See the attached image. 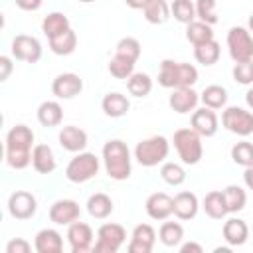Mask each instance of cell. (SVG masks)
<instances>
[{"mask_svg":"<svg viewBox=\"0 0 253 253\" xmlns=\"http://www.w3.org/2000/svg\"><path fill=\"white\" fill-rule=\"evenodd\" d=\"M87 211L95 219H105V217H109L113 213V200L107 194L97 192V194L89 196V200H87Z\"/></svg>","mask_w":253,"mask_h":253,"instance_id":"obj_25","label":"cell"},{"mask_svg":"<svg viewBox=\"0 0 253 253\" xmlns=\"http://www.w3.org/2000/svg\"><path fill=\"white\" fill-rule=\"evenodd\" d=\"M34 247L38 253H61L63 249V239L59 231L55 229H40L34 239Z\"/></svg>","mask_w":253,"mask_h":253,"instance_id":"obj_21","label":"cell"},{"mask_svg":"<svg viewBox=\"0 0 253 253\" xmlns=\"http://www.w3.org/2000/svg\"><path fill=\"white\" fill-rule=\"evenodd\" d=\"M247 30H249V32L253 34V14L249 16V22H247Z\"/></svg>","mask_w":253,"mask_h":253,"instance_id":"obj_52","label":"cell"},{"mask_svg":"<svg viewBox=\"0 0 253 253\" xmlns=\"http://www.w3.org/2000/svg\"><path fill=\"white\" fill-rule=\"evenodd\" d=\"M30 249H32V245L22 237H16V239L8 241V245H6V253H30Z\"/></svg>","mask_w":253,"mask_h":253,"instance_id":"obj_45","label":"cell"},{"mask_svg":"<svg viewBox=\"0 0 253 253\" xmlns=\"http://www.w3.org/2000/svg\"><path fill=\"white\" fill-rule=\"evenodd\" d=\"M156 241V231L152 229V225L148 223H138L132 229L130 235V243H128V251L130 253H150Z\"/></svg>","mask_w":253,"mask_h":253,"instance_id":"obj_16","label":"cell"},{"mask_svg":"<svg viewBox=\"0 0 253 253\" xmlns=\"http://www.w3.org/2000/svg\"><path fill=\"white\" fill-rule=\"evenodd\" d=\"M231 75H233V79H235L239 85H251V83H253V59L235 63Z\"/></svg>","mask_w":253,"mask_h":253,"instance_id":"obj_43","label":"cell"},{"mask_svg":"<svg viewBox=\"0 0 253 253\" xmlns=\"http://www.w3.org/2000/svg\"><path fill=\"white\" fill-rule=\"evenodd\" d=\"M180 251H182V253H204V247H202L200 243L188 241V243H184V245L180 247Z\"/></svg>","mask_w":253,"mask_h":253,"instance_id":"obj_48","label":"cell"},{"mask_svg":"<svg viewBox=\"0 0 253 253\" xmlns=\"http://www.w3.org/2000/svg\"><path fill=\"white\" fill-rule=\"evenodd\" d=\"M69 28H71L69 26V18L65 14H61V12H51L42 22V32L47 36V40H51V38L67 32Z\"/></svg>","mask_w":253,"mask_h":253,"instance_id":"obj_27","label":"cell"},{"mask_svg":"<svg viewBox=\"0 0 253 253\" xmlns=\"http://www.w3.org/2000/svg\"><path fill=\"white\" fill-rule=\"evenodd\" d=\"M75 47H77V34L71 28L49 40V49L55 55H69L75 51Z\"/></svg>","mask_w":253,"mask_h":253,"instance_id":"obj_29","label":"cell"},{"mask_svg":"<svg viewBox=\"0 0 253 253\" xmlns=\"http://www.w3.org/2000/svg\"><path fill=\"white\" fill-rule=\"evenodd\" d=\"M243 182H245V186H247L249 190H253V164L245 168V172H243Z\"/></svg>","mask_w":253,"mask_h":253,"instance_id":"obj_49","label":"cell"},{"mask_svg":"<svg viewBox=\"0 0 253 253\" xmlns=\"http://www.w3.org/2000/svg\"><path fill=\"white\" fill-rule=\"evenodd\" d=\"M227 49L235 63L253 59V38L243 26H233L227 32Z\"/></svg>","mask_w":253,"mask_h":253,"instance_id":"obj_6","label":"cell"},{"mask_svg":"<svg viewBox=\"0 0 253 253\" xmlns=\"http://www.w3.org/2000/svg\"><path fill=\"white\" fill-rule=\"evenodd\" d=\"M245 103H247V107H249V109H253V87L245 93Z\"/></svg>","mask_w":253,"mask_h":253,"instance_id":"obj_51","label":"cell"},{"mask_svg":"<svg viewBox=\"0 0 253 253\" xmlns=\"http://www.w3.org/2000/svg\"><path fill=\"white\" fill-rule=\"evenodd\" d=\"M140 51H142V47H140V42H138L136 38L126 36V38H121L119 43H117V55H123V57H126V59L134 61V63L138 61Z\"/></svg>","mask_w":253,"mask_h":253,"instance_id":"obj_39","label":"cell"},{"mask_svg":"<svg viewBox=\"0 0 253 253\" xmlns=\"http://www.w3.org/2000/svg\"><path fill=\"white\" fill-rule=\"evenodd\" d=\"M219 53H221V49H219V43L215 40H210V42H204L200 45H194V57L202 65H213V63H217Z\"/></svg>","mask_w":253,"mask_h":253,"instance_id":"obj_30","label":"cell"},{"mask_svg":"<svg viewBox=\"0 0 253 253\" xmlns=\"http://www.w3.org/2000/svg\"><path fill=\"white\" fill-rule=\"evenodd\" d=\"M77 2H85L87 4V2H95V0H77Z\"/></svg>","mask_w":253,"mask_h":253,"instance_id":"obj_53","label":"cell"},{"mask_svg":"<svg viewBox=\"0 0 253 253\" xmlns=\"http://www.w3.org/2000/svg\"><path fill=\"white\" fill-rule=\"evenodd\" d=\"M83 89V81L77 73H59L51 83V93L57 99H73Z\"/></svg>","mask_w":253,"mask_h":253,"instance_id":"obj_14","label":"cell"},{"mask_svg":"<svg viewBox=\"0 0 253 253\" xmlns=\"http://www.w3.org/2000/svg\"><path fill=\"white\" fill-rule=\"evenodd\" d=\"M144 208H146V213L150 219L164 221L166 217H170L174 213V198H170L164 192H154L146 198Z\"/></svg>","mask_w":253,"mask_h":253,"instance_id":"obj_12","label":"cell"},{"mask_svg":"<svg viewBox=\"0 0 253 253\" xmlns=\"http://www.w3.org/2000/svg\"><path fill=\"white\" fill-rule=\"evenodd\" d=\"M67 241L71 245L73 253H85L89 249H93V229L89 223L85 221H73L71 225H67Z\"/></svg>","mask_w":253,"mask_h":253,"instance_id":"obj_11","label":"cell"},{"mask_svg":"<svg viewBox=\"0 0 253 253\" xmlns=\"http://www.w3.org/2000/svg\"><path fill=\"white\" fill-rule=\"evenodd\" d=\"M200 101L204 103V107L210 109H221L227 103V91L221 85H208L202 93H200Z\"/></svg>","mask_w":253,"mask_h":253,"instance_id":"obj_31","label":"cell"},{"mask_svg":"<svg viewBox=\"0 0 253 253\" xmlns=\"http://www.w3.org/2000/svg\"><path fill=\"white\" fill-rule=\"evenodd\" d=\"M126 241V231L121 223H103L97 229V241L93 245L95 253H117Z\"/></svg>","mask_w":253,"mask_h":253,"instance_id":"obj_7","label":"cell"},{"mask_svg":"<svg viewBox=\"0 0 253 253\" xmlns=\"http://www.w3.org/2000/svg\"><path fill=\"white\" fill-rule=\"evenodd\" d=\"M109 73L115 79H128L134 73V61L115 53V57L109 61Z\"/></svg>","mask_w":253,"mask_h":253,"instance_id":"obj_38","label":"cell"},{"mask_svg":"<svg viewBox=\"0 0 253 253\" xmlns=\"http://www.w3.org/2000/svg\"><path fill=\"white\" fill-rule=\"evenodd\" d=\"M231 160L239 166H251L253 164V144L247 142V140H241V142H235L231 146Z\"/></svg>","mask_w":253,"mask_h":253,"instance_id":"obj_41","label":"cell"},{"mask_svg":"<svg viewBox=\"0 0 253 253\" xmlns=\"http://www.w3.org/2000/svg\"><path fill=\"white\" fill-rule=\"evenodd\" d=\"M198 101H200V95L192 87H176V89H172L168 105L172 107V111H176L180 115H186V113L196 111Z\"/></svg>","mask_w":253,"mask_h":253,"instance_id":"obj_15","label":"cell"},{"mask_svg":"<svg viewBox=\"0 0 253 253\" xmlns=\"http://www.w3.org/2000/svg\"><path fill=\"white\" fill-rule=\"evenodd\" d=\"M221 125L237 136H249L253 134V113L241 107H227L221 113Z\"/></svg>","mask_w":253,"mask_h":253,"instance_id":"obj_8","label":"cell"},{"mask_svg":"<svg viewBox=\"0 0 253 253\" xmlns=\"http://www.w3.org/2000/svg\"><path fill=\"white\" fill-rule=\"evenodd\" d=\"M178 63L174 59H162L160 71H158V83L166 89H176L178 87Z\"/></svg>","mask_w":253,"mask_h":253,"instance_id":"obj_36","label":"cell"},{"mask_svg":"<svg viewBox=\"0 0 253 253\" xmlns=\"http://www.w3.org/2000/svg\"><path fill=\"white\" fill-rule=\"evenodd\" d=\"M223 198H225V206H227V211H229V213L241 211V210L245 208V204H247V194H245V190H243L241 186H237V184L225 186Z\"/></svg>","mask_w":253,"mask_h":253,"instance_id":"obj_32","label":"cell"},{"mask_svg":"<svg viewBox=\"0 0 253 253\" xmlns=\"http://www.w3.org/2000/svg\"><path fill=\"white\" fill-rule=\"evenodd\" d=\"M186 40L192 43V45H200L204 42H210L213 40V30L210 24L202 22V20H194L186 26Z\"/></svg>","mask_w":253,"mask_h":253,"instance_id":"obj_28","label":"cell"},{"mask_svg":"<svg viewBox=\"0 0 253 253\" xmlns=\"http://www.w3.org/2000/svg\"><path fill=\"white\" fill-rule=\"evenodd\" d=\"M59 144L63 150L67 152H83L85 146H87V132L75 125H69V126H63L59 130Z\"/></svg>","mask_w":253,"mask_h":253,"instance_id":"obj_18","label":"cell"},{"mask_svg":"<svg viewBox=\"0 0 253 253\" xmlns=\"http://www.w3.org/2000/svg\"><path fill=\"white\" fill-rule=\"evenodd\" d=\"M170 12L180 24H186V26L198 18L196 16V4L192 0H174L170 6Z\"/></svg>","mask_w":253,"mask_h":253,"instance_id":"obj_37","label":"cell"},{"mask_svg":"<svg viewBox=\"0 0 253 253\" xmlns=\"http://www.w3.org/2000/svg\"><path fill=\"white\" fill-rule=\"evenodd\" d=\"M12 55L20 61L26 63H36L42 57V43L38 42V38L28 36V34H20L12 40Z\"/></svg>","mask_w":253,"mask_h":253,"instance_id":"obj_9","label":"cell"},{"mask_svg":"<svg viewBox=\"0 0 253 253\" xmlns=\"http://www.w3.org/2000/svg\"><path fill=\"white\" fill-rule=\"evenodd\" d=\"M126 89L132 97H146L150 91H152V79L148 73H142V71H134L128 79H126Z\"/></svg>","mask_w":253,"mask_h":253,"instance_id":"obj_34","label":"cell"},{"mask_svg":"<svg viewBox=\"0 0 253 253\" xmlns=\"http://www.w3.org/2000/svg\"><path fill=\"white\" fill-rule=\"evenodd\" d=\"M125 2H126V6L132 8V10H144L150 0H125Z\"/></svg>","mask_w":253,"mask_h":253,"instance_id":"obj_50","label":"cell"},{"mask_svg":"<svg viewBox=\"0 0 253 253\" xmlns=\"http://www.w3.org/2000/svg\"><path fill=\"white\" fill-rule=\"evenodd\" d=\"M160 176L170 186H180L186 180V170L176 162H164L160 168Z\"/></svg>","mask_w":253,"mask_h":253,"instance_id":"obj_40","label":"cell"},{"mask_svg":"<svg viewBox=\"0 0 253 253\" xmlns=\"http://www.w3.org/2000/svg\"><path fill=\"white\" fill-rule=\"evenodd\" d=\"M196 16L213 26L217 22V14H215V0H196Z\"/></svg>","mask_w":253,"mask_h":253,"instance_id":"obj_42","label":"cell"},{"mask_svg":"<svg viewBox=\"0 0 253 253\" xmlns=\"http://www.w3.org/2000/svg\"><path fill=\"white\" fill-rule=\"evenodd\" d=\"M12 59L8 55H0V81H6L12 73Z\"/></svg>","mask_w":253,"mask_h":253,"instance_id":"obj_46","label":"cell"},{"mask_svg":"<svg viewBox=\"0 0 253 253\" xmlns=\"http://www.w3.org/2000/svg\"><path fill=\"white\" fill-rule=\"evenodd\" d=\"M249 237V227L243 219L239 217H229L223 223V239L227 241L229 247H239L247 241Z\"/></svg>","mask_w":253,"mask_h":253,"instance_id":"obj_20","label":"cell"},{"mask_svg":"<svg viewBox=\"0 0 253 253\" xmlns=\"http://www.w3.org/2000/svg\"><path fill=\"white\" fill-rule=\"evenodd\" d=\"M101 107H103V113H105L107 117H111V119H119V117H123V115L128 113L130 103H128V99H126L123 93L113 91V93H107V95L103 97Z\"/></svg>","mask_w":253,"mask_h":253,"instance_id":"obj_23","label":"cell"},{"mask_svg":"<svg viewBox=\"0 0 253 253\" xmlns=\"http://www.w3.org/2000/svg\"><path fill=\"white\" fill-rule=\"evenodd\" d=\"M202 208L204 211L211 217V219H223L229 211H227V206H225V198H223V190H211L206 194L204 202H202Z\"/></svg>","mask_w":253,"mask_h":253,"instance_id":"obj_24","label":"cell"},{"mask_svg":"<svg viewBox=\"0 0 253 253\" xmlns=\"http://www.w3.org/2000/svg\"><path fill=\"white\" fill-rule=\"evenodd\" d=\"M103 164H105V172L109 178H113L117 182L126 180L132 172L128 146L119 138L107 140L103 146Z\"/></svg>","mask_w":253,"mask_h":253,"instance_id":"obj_2","label":"cell"},{"mask_svg":"<svg viewBox=\"0 0 253 253\" xmlns=\"http://www.w3.org/2000/svg\"><path fill=\"white\" fill-rule=\"evenodd\" d=\"M198 81V69L192 63H178V87H192Z\"/></svg>","mask_w":253,"mask_h":253,"instance_id":"obj_44","label":"cell"},{"mask_svg":"<svg viewBox=\"0 0 253 253\" xmlns=\"http://www.w3.org/2000/svg\"><path fill=\"white\" fill-rule=\"evenodd\" d=\"M174 148L184 164H198L204 154L202 146V134H198L194 128H178L174 132Z\"/></svg>","mask_w":253,"mask_h":253,"instance_id":"obj_4","label":"cell"},{"mask_svg":"<svg viewBox=\"0 0 253 253\" xmlns=\"http://www.w3.org/2000/svg\"><path fill=\"white\" fill-rule=\"evenodd\" d=\"M38 121L43 126H57L63 121V109L57 101H43L38 107Z\"/></svg>","mask_w":253,"mask_h":253,"instance_id":"obj_26","label":"cell"},{"mask_svg":"<svg viewBox=\"0 0 253 253\" xmlns=\"http://www.w3.org/2000/svg\"><path fill=\"white\" fill-rule=\"evenodd\" d=\"M158 237H160L162 245H166V247H176V245H180V241H182V237H184V227H182L178 221H164V223L160 225Z\"/></svg>","mask_w":253,"mask_h":253,"instance_id":"obj_35","label":"cell"},{"mask_svg":"<svg viewBox=\"0 0 253 253\" xmlns=\"http://www.w3.org/2000/svg\"><path fill=\"white\" fill-rule=\"evenodd\" d=\"M144 20L150 24H164L170 18V6L166 0H150L142 10Z\"/></svg>","mask_w":253,"mask_h":253,"instance_id":"obj_33","label":"cell"},{"mask_svg":"<svg viewBox=\"0 0 253 253\" xmlns=\"http://www.w3.org/2000/svg\"><path fill=\"white\" fill-rule=\"evenodd\" d=\"M36 210H38L36 198H34V194H30L26 190H16L8 198V211L16 219H30V217H34Z\"/></svg>","mask_w":253,"mask_h":253,"instance_id":"obj_10","label":"cell"},{"mask_svg":"<svg viewBox=\"0 0 253 253\" xmlns=\"http://www.w3.org/2000/svg\"><path fill=\"white\" fill-rule=\"evenodd\" d=\"M34 132L28 125H16L6 134V162L14 170H24L32 164Z\"/></svg>","mask_w":253,"mask_h":253,"instance_id":"obj_1","label":"cell"},{"mask_svg":"<svg viewBox=\"0 0 253 253\" xmlns=\"http://www.w3.org/2000/svg\"><path fill=\"white\" fill-rule=\"evenodd\" d=\"M200 210L198 196L194 192H178L174 196V215L178 219H194Z\"/></svg>","mask_w":253,"mask_h":253,"instance_id":"obj_19","label":"cell"},{"mask_svg":"<svg viewBox=\"0 0 253 253\" xmlns=\"http://www.w3.org/2000/svg\"><path fill=\"white\" fill-rule=\"evenodd\" d=\"M192 128L202 136H213L217 132V115L210 107L196 109L192 113Z\"/></svg>","mask_w":253,"mask_h":253,"instance_id":"obj_17","label":"cell"},{"mask_svg":"<svg viewBox=\"0 0 253 253\" xmlns=\"http://www.w3.org/2000/svg\"><path fill=\"white\" fill-rule=\"evenodd\" d=\"M32 166L40 174H51L55 170V154L47 144H36L32 150Z\"/></svg>","mask_w":253,"mask_h":253,"instance_id":"obj_22","label":"cell"},{"mask_svg":"<svg viewBox=\"0 0 253 253\" xmlns=\"http://www.w3.org/2000/svg\"><path fill=\"white\" fill-rule=\"evenodd\" d=\"M81 215L79 204L75 200H57L49 206V219L55 225H71Z\"/></svg>","mask_w":253,"mask_h":253,"instance_id":"obj_13","label":"cell"},{"mask_svg":"<svg viewBox=\"0 0 253 253\" xmlns=\"http://www.w3.org/2000/svg\"><path fill=\"white\" fill-rule=\"evenodd\" d=\"M99 158L93 154V152H77L67 168H65V178L73 184H83V182H89L91 178H95L99 174Z\"/></svg>","mask_w":253,"mask_h":253,"instance_id":"obj_5","label":"cell"},{"mask_svg":"<svg viewBox=\"0 0 253 253\" xmlns=\"http://www.w3.org/2000/svg\"><path fill=\"white\" fill-rule=\"evenodd\" d=\"M42 4H43V0H16V6L26 12H36L42 8Z\"/></svg>","mask_w":253,"mask_h":253,"instance_id":"obj_47","label":"cell"},{"mask_svg":"<svg viewBox=\"0 0 253 253\" xmlns=\"http://www.w3.org/2000/svg\"><path fill=\"white\" fill-rule=\"evenodd\" d=\"M168 152H170V142L162 134H154L150 138H144L134 146V158L144 168L158 166L160 162L166 160Z\"/></svg>","mask_w":253,"mask_h":253,"instance_id":"obj_3","label":"cell"}]
</instances>
